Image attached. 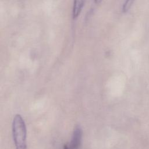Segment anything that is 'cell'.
Returning a JSON list of instances; mask_svg holds the SVG:
<instances>
[{"label":"cell","instance_id":"6","mask_svg":"<svg viewBox=\"0 0 149 149\" xmlns=\"http://www.w3.org/2000/svg\"><path fill=\"white\" fill-rule=\"evenodd\" d=\"M63 149H69V148H68V146L67 145H65V146H64V147H63Z\"/></svg>","mask_w":149,"mask_h":149},{"label":"cell","instance_id":"4","mask_svg":"<svg viewBox=\"0 0 149 149\" xmlns=\"http://www.w3.org/2000/svg\"><path fill=\"white\" fill-rule=\"evenodd\" d=\"M134 0H126L125 2L123 5V9L122 10L123 12H127L130 7L132 6V4L133 3Z\"/></svg>","mask_w":149,"mask_h":149},{"label":"cell","instance_id":"5","mask_svg":"<svg viewBox=\"0 0 149 149\" xmlns=\"http://www.w3.org/2000/svg\"><path fill=\"white\" fill-rule=\"evenodd\" d=\"M101 1H102V0H94L95 2L96 3H98L101 2Z\"/></svg>","mask_w":149,"mask_h":149},{"label":"cell","instance_id":"3","mask_svg":"<svg viewBox=\"0 0 149 149\" xmlns=\"http://www.w3.org/2000/svg\"><path fill=\"white\" fill-rule=\"evenodd\" d=\"M86 0H74L73 6V17L74 19L80 15Z\"/></svg>","mask_w":149,"mask_h":149},{"label":"cell","instance_id":"2","mask_svg":"<svg viewBox=\"0 0 149 149\" xmlns=\"http://www.w3.org/2000/svg\"><path fill=\"white\" fill-rule=\"evenodd\" d=\"M82 139V130L80 127H76L73 131L70 143L68 146L69 149H78L81 144Z\"/></svg>","mask_w":149,"mask_h":149},{"label":"cell","instance_id":"1","mask_svg":"<svg viewBox=\"0 0 149 149\" xmlns=\"http://www.w3.org/2000/svg\"><path fill=\"white\" fill-rule=\"evenodd\" d=\"M12 134L16 149H26V127L21 115L15 116L12 122Z\"/></svg>","mask_w":149,"mask_h":149}]
</instances>
